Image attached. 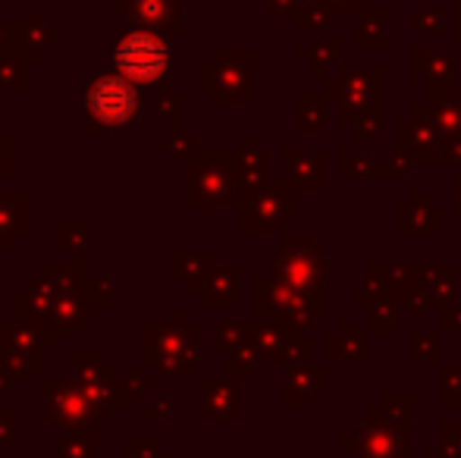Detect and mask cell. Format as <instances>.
Returning a JSON list of instances; mask_svg holds the SVG:
<instances>
[{"label": "cell", "mask_w": 461, "mask_h": 458, "mask_svg": "<svg viewBox=\"0 0 461 458\" xmlns=\"http://www.w3.org/2000/svg\"><path fill=\"white\" fill-rule=\"evenodd\" d=\"M86 107L101 126H126L139 107V94L122 76H101L86 94Z\"/></svg>", "instance_id": "cell-2"}, {"label": "cell", "mask_w": 461, "mask_h": 458, "mask_svg": "<svg viewBox=\"0 0 461 458\" xmlns=\"http://www.w3.org/2000/svg\"><path fill=\"white\" fill-rule=\"evenodd\" d=\"M135 16H139L141 22L158 25L160 19L167 16V0H135Z\"/></svg>", "instance_id": "cell-3"}, {"label": "cell", "mask_w": 461, "mask_h": 458, "mask_svg": "<svg viewBox=\"0 0 461 458\" xmlns=\"http://www.w3.org/2000/svg\"><path fill=\"white\" fill-rule=\"evenodd\" d=\"M120 73L132 82H158L170 67V50L151 31H129L113 50Z\"/></svg>", "instance_id": "cell-1"}]
</instances>
